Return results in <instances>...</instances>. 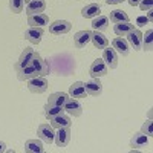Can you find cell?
I'll list each match as a JSON object with an SVG mask.
<instances>
[{
	"instance_id": "ac0fdd59",
	"label": "cell",
	"mask_w": 153,
	"mask_h": 153,
	"mask_svg": "<svg viewBox=\"0 0 153 153\" xmlns=\"http://www.w3.org/2000/svg\"><path fill=\"white\" fill-rule=\"evenodd\" d=\"M51 126L54 127V129H63V127H71L72 126V120L71 117H68V115H58V117H54V118H51Z\"/></svg>"
},
{
	"instance_id": "f1b7e54d",
	"label": "cell",
	"mask_w": 153,
	"mask_h": 153,
	"mask_svg": "<svg viewBox=\"0 0 153 153\" xmlns=\"http://www.w3.org/2000/svg\"><path fill=\"white\" fill-rule=\"evenodd\" d=\"M153 31L152 29H147L146 34H143V40H141V49L146 51V52H149V51H152V46H153Z\"/></svg>"
},
{
	"instance_id": "e575fe53",
	"label": "cell",
	"mask_w": 153,
	"mask_h": 153,
	"mask_svg": "<svg viewBox=\"0 0 153 153\" xmlns=\"http://www.w3.org/2000/svg\"><path fill=\"white\" fill-rule=\"evenodd\" d=\"M8 149H6V144L3 143V141H0V153H3V152H6Z\"/></svg>"
},
{
	"instance_id": "484cf974",
	"label": "cell",
	"mask_w": 153,
	"mask_h": 153,
	"mask_svg": "<svg viewBox=\"0 0 153 153\" xmlns=\"http://www.w3.org/2000/svg\"><path fill=\"white\" fill-rule=\"evenodd\" d=\"M109 28V17L106 16H97L92 22V29L94 31H98V32H103Z\"/></svg>"
},
{
	"instance_id": "7402d4cb",
	"label": "cell",
	"mask_w": 153,
	"mask_h": 153,
	"mask_svg": "<svg viewBox=\"0 0 153 153\" xmlns=\"http://www.w3.org/2000/svg\"><path fill=\"white\" fill-rule=\"evenodd\" d=\"M101 12V6L98 3H89L81 9V16L84 19H95L97 16H100Z\"/></svg>"
},
{
	"instance_id": "ba28073f",
	"label": "cell",
	"mask_w": 153,
	"mask_h": 153,
	"mask_svg": "<svg viewBox=\"0 0 153 153\" xmlns=\"http://www.w3.org/2000/svg\"><path fill=\"white\" fill-rule=\"evenodd\" d=\"M84 89H86V94L92 95V97H100L103 94V84H101L100 78H92L84 83Z\"/></svg>"
},
{
	"instance_id": "4dcf8cb0",
	"label": "cell",
	"mask_w": 153,
	"mask_h": 153,
	"mask_svg": "<svg viewBox=\"0 0 153 153\" xmlns=\"http://www.w3.org/2000/svg\"><path fill=\"white\" fill-rule=\"evenodd\" d=\"M141 132H143L144 135H147L149 138L153 135V121H152L150 118H149V120L143 124V127H141Z\"/></svg>"
},
{
	"instance_id": "4fadbf2b",
	"label": "cell",
	"mask_w": 153,
	"mask_h": 153,
	"mask_svg": "<svg viewBox=\"0 0 153 153\" xmlns=\"http://www.w3.org/2000/svg\"><path fill=\"white\" fill-rule=\"evenodd\" d=\"M91 35H92V31H78L75 35H74V45L75 48H78V49H83L89 42H91Z\"/></svg>"
},
{
	"instance_id": "cb8c5ba5",
	"label": "cell",
	"mask_w": 153,
	"mask_h": 153,
	"mask_svg": "<svg viewBox=\"0 0 153 153\" xmlns=\"http://www.w3.org/2000/svg\"><path fill=\"white\" fill-rule=\"evenodd\" d=\"M69 100V94L66 92H54L49 95L48 103L49 104H54V106H65V103Z\"/></svg>"
},
{
	"instance_id": "83f0119b",
	"label": "cell",
	"mask_w": 153,
	"mask_h": 153,
	"mask_svg": "<svg viewBox=\"0 0 153 153\" xmlns=\"http://www.w3.org/2000/svg\"><path fill=\"white\" fill-rule=\"evenodd\" d=\"M109 20L112 23H121V22H129V16L126 14L124 11L121 9H115L110 12V16H109Z\"/></svg>"
},
{
	"instance_id": "836d02e7",
	"label": "cell",
	"mask_w": 153,
	"mask_h": 153,
	"mask_svg": "<svg viewBox=\"0 0 153 153\" xmlns=\"http://www.w3.org/2000/svg\"><path fill=\"white\" fill-rule=\"evenodd\" d=\"M127 2H129V5H130V6H138L141 0H127Z\"/></svg>"
},
{
	"instance_id": "8fae6325",
	"label": "cell",
	"mask_w": 153,
	"mask_h": 153,
	"mask_svg": "<svg viewBox=\"0 0 153 153\" xmlns=\"http://www.w3.org/2000/svg\"><path fill=\"white\" fill-rule=\"evenodd\" d=\"M43 34H45L43 28H34V26H31L29 29L25 31V38H26L29 43H32V45H38L42 42Z\"/></svg>"
},
{
	"instance_id": "2e32d148",
	"label": "cell",
	"mask_w": 153,
	"mask_h": 153,
	"mask_svg": "<svg viewBox=\"0 0 153 153\" xmlns=\"http://www.w3.org/2000/svg\"><path fill=\"white\" fill-rule=\"evenodd\" d=\"M147 144H149V136L144 135L143 132L135 133L133 138L130 139V147H133V150H141V149L147 147Z\"/></svg>"
},
{
	"instance_id": "7a4b0ae2",
	"label": "cell",
	"mask_w": 153,
	"mask_h": 153,
	"mask_svg": "<svg viewBox=\"0 0 153 153\" xmlns=\"http://www.w3.org/2000/svg\"><path fill=\"white\" fill-rule=\"evenodd\" d=\"M109 72V68L104 63L103 58H97L92 65H91V69H89V74L92 75V78H100V76H104L107 75Z\"/></svg>"
},
{
	"instance_id": "52a82bcc",
	"label": "cell",
	"mask_w": 153,
	"mask_h": 153,
	"mask_svg": "<svg viewBox=\"0 0 153 153\" xmlns=\"http://www.w3.org/2000/svg\"><path fill=\"white\" fill-rule=\"evenodd\" d=\"M63 109H65V112H68L71 117H80V115L83 113V107L80 104V101L76 100V98H71V97L65 103Z\"/></svg>"
},
{
	"instance_id": "1f68e13d",
	"label": "cell",
	"mask_w": 153,
	"mask_h": 153,
	"mask_svg": "<svg viewBox=\"0 0 153 153\" xmlns=\"http://www.w3.org/2000/svg\"><path fill=\"white\" fill-rule=\"evenodd\" d=\"M139 8H141V11H152V8H153V0H141L139 2V5H138Z\"/></svg>"
},
{
	"instance_id": "603a6c76",
	"label": "cell",
	"mask_w": 153,
	"mask_h": 153,
	"mask_svg": "<svg viewBox=\"0 0 153 153\" xmlns=\"http://www.w3.org/2000/svg\"><path fill=\"white\" fill-rule=\"evenodd\" d=\"M25 152L28 153H43L45 152V147H43V143L40 139H28L25 143Z\"/></svg>"
},
{
	"instance_id": "3957f363",
	"label": "cell",
	"mask_w": 153,
	"mask_h": 153,
	"mask_svg": "<svg viewBox=\"0 0 153 153\" xmlns=\"http://www.w3.org/2000/svg\"><path fill=\"white\" fill-rule=\"evenodd\" d=\"M37 135L42 141L51 144L54 143V138H55V132H54V127L49 126V124H40L37 129Z\"/></svg>"
},
{
	"instance_id": "4316f807",
	"label": "cell",
	"mask_w": 153,
	"mask_h": 153,
	"mask_svg": "<svg viewBox=\"0 0 153 153\" xmlns=\"http://www.w3.org/2000/svg\"><path fill=\"white\" fill-rule=\"evenodd\" d=\"M65 113V109H63V106H54V104H46L45 106V117L48 120L54 118V117H58V115H63Z\"/></svg>"
},
{
	"instance_id": "44dd1931",
	"label": "cell",
	"mask_w": 153,
	"mask_h": 153,
	"mask_svg": "<svg viewBox=\"0 0 153 153\" xmlns=\"http://www.w3.org/2000/svg\"><path fill=\"white\" fill-rule=\"evenodd\" d=\"M69 97L71 98H86V89H84V83L81 81H75L71 87H69Z\"/></svg>"
},
{
	"instance_id": "ffe728a7",
	"label": "cell",
	"mask_w": 153,
	"mask_h": 153,
	"mask_svg": "<svg viewBox=\"0 0 153 153\" xmlns=\"http://www.w3.org/2000/svg\"><path fill=\"white\" fill-rule=\"evenodd\" d=\"M91 42L94 43V46L97 49H104L109 46V40L107 37L103 34V32H98V31H92V35H91Z\"/></svg>"
},
{
	"instance_id": "d4e9b609",
	"label": "cell",
	"mask_w": 153,
	"mask_h": 153,
	"mask_svg": "<svg viewBox=\"0 0 153 153\" xmlns=\"http://www.w3.org/2000/svg\"><path fill=\"white\" fill-rule=\"evenodd\" d=\"M132 29H135V26H133L130 22H121V23H115L113 32L117 34L118 37H126Z\"/></svg>"
},
{
	"instance_id": "d6a6232c",
	"label": "cell",
	"mask_w": 153,
	"mask_h": 153,
	"mask_svg": "<svg viewBox=\"0 0 153 153\" xmlns=\"http://www.w3.org/2000/svg\"><path fill=\"white\" fill-rule=\"evenodd\" d=\"M124 0H106L107 5H118V3H123Z\"/></svg>"
},
{
	"instance_id": "7c38bea8",
	"label": "cell",
	"mask_w": 153,
	"mask_h": 153,
	"mask_svg": "<svg viewBox=\"0 0 153 153\" xmlns=\"http://www.w3.org/2000/svg\"><path fill=\"white\" fill-rule=\"evenodd\" d=\"M112 48L117 51V54H120L123 57L129 55V52H130V46H129V43H127V40H124L123 37L113 38L112 40Z\"/></svg>"
},
{
	"instance_id": "6da1fadb",
	"label": "cell",
	"mask_w": 153,
	"mask_h": 153,
	"mask_svg": "<svg viewBox=\"0 0 153 153\" xmlns=\"http://www.w3.org/2000/svg\"><path fill=\"white\" fill-rule=\"evenodd\" d=\"M48 86H49L48 80L45 78V76H42V75L28 80V89L32 94H43V92H46Z\"/></svg>"
},
{
	"instance_id": "f546056e",
	"label": "cell",
	"mask_w": 153,
	"mask_h": 153,
	"mask_svg": "<svg viewBox=\"0 0 153 153\" xmlns=\"http://www.w3.org/2000/svg\"><path fill=\"white\" fill-rule=\"evenodd\" d=\"M23 6H25L23 0H9V8L14 14H20L23 11Z\"/></svg>"
},
{
	"instance_id": "277c9868",
	"label": "cell",
	"mask_w": 153,
	"mask_h": 153,
	"mask_svg": "<svg viewBox=\"0 0 153 153\" xmlns=\"http://www.w3.org/2000/svg\"><path fill=\"white\" fill-rule=\"evenodd\" d=\"M72 28L71 22L68 20H57L54 23L49 25V32L54 34V35H61V34H68Z\"/></svg>"
},
{
	"instance_id": "5b68a950",
	"label": "cell",
	"mask_w": 153,
	"mask_h": 153,
	"mask_svg": "<svg viewBox=\"0 0 153 153\" xmlns=\"http://www.w3.org/2000/svg\"><path fill=\"white\" fill-rule=\"evenodd\" d=\"M31 65L35 68V71L38 72V75H42V76H46V75L49 74V71H51L49 63H48L46 60H43L42 55L37 54V52L34 54V58H32V61H31Z\"/></svg>"
},
{
	"instance_id": "30bf717a",
	"label": "cell",
	"mask_w": 153,
	"mask_h": 153,
	"mask_svg": "<svg viewBox=\"0 0 153 153\" xmlns=\"http://www.w3.org/2000/svg\"><path fill=\"white\" fill-rule=\"evenodd\" d=\"M34 54H35V51L32 48H25L22 55H20V58H19V61L16 63V71L17 69H22L25 66H29L32 58H34Z\"/></svg>"
},
{
	"instance_id": "d6986e66",
	"label": "cell",
	"mask_w": 153,
	"mask_h": 153,
	"mask_svg": "<svg viewBox=\"0 0 153 153\" xmlns=\"http://www.w3.org/2000/svg\"><path fill=\"white\" fill-rule=\"evenodd\" d=\"M45 9H46V0H32L26 6V14L28 16L40 14V12H45Z\"/></svg>"
},
{
	"instance_id": "9a60e30c",
	"label": "cell",
	"mask_w": 153,
	"mask_h": 153,
	"mask_svg": "<svg viewBox=\"0 0 153 153\" xmlns=\"http://www.w3.org/2000/svg\"><path fill=\"white\" fill-rule=\"evenodd\" d=\"M141 40H143V32L139 29H132L127 34V43H129V46H132L135 51L141 49Z\"/></svg>"
},
{
	"instance_id": "9c48e42d",
	"label": "cell",
	"mask_w": 153,
	"mask_h": 153,
	"mask_svg": "<svg viewBox=\"0 0 153 153\" xmlns=\"http://www.w3.org/2000/svg\"><path fill=\"white\" fill-rule=\"evenodd\" d=\"M54 141L57 144V147H66L71 141V127H63L58 129V132L55 133Z\"/></svg>"
},
{
	"instance_id": "e0dca14e",
	"label": "cell",
	"mask_w": 153,
	"mask_h": 153,
	"mask_svg": "<svg viewBox=\"0 0 153 153\" xmlns=\"http://www.w3.org/2000/svg\"><path fill=\"white\" fill-rule=\"evenodd\" d=\"M35 76H38V72L35 71V68L32 65L25 66L22 69H17V78L22 80V81H28L31 78H35Z\"/></svg>"
},
{
	"instance_id": "8d00e7d4",
	"label": "cell",
	"mask_w": 153,
	"mask_h": 153,
	"mask_svg": "<svg viewBox=\"0 0 153 153\" xmlns=\"http://www.w3.org/2000/svg\"><path fill=\"white\" fill-rule=\"evenodd\" d=\"M147 19L149 22H152V11H147Z\"/></svg>"
},
{
	"instance_id": "74e56055",
	"label": "cell",
	"mask_w": 153,
	"mask_h": 153,
	"mask_svg": "<svg viewBox=\"0 0 153 153\" xmlns=\"http://www.w3.org/2000/svg\"><path fill=\"white\" fill-rule=\"evenodd\" d=\"M23 2H25V3H29V2H32V0H23Z\"/></svg>"
},
{
	"instance_id": "5bb4252c",
	"label": "cell",
	"mask_w": 153,
	"mask_h": 153,
	"mask_svg": "<svg viewBox=\"0 0 153 153\" xmlns=\"http://www.w3.org/2000/svg\"><path fill=\"white\" fill-rule=\"evenodd\" d=\"M49 23V17L45 14V12H40V14H32L28 16V25L34 28H43Z\"/></svg>"
},
{
	"instance_id": "d590c367",
	"label": "cell",
	"mask_w": 153,
	"mask_h": 153,
	"mask_svg": "<svg viewBox=\"0 0 153 153\" xmlns=\"http://www.w3.org/2000/svg\"><path fill=\"white\" fill-rule=\"evenodd\" d=\"M147 22H149V19H138V23L139 25H146Z\"/></svg>"
},
{
	"instance_id": "8992f818",
	"label": "cell",
	"mask_w": 153,
	"mask_h": 153,
	"mask_svg": "<svg viewBox=\"0 0 153 153\" xmlns=\"http://www.w3.org/2000/svg\"><path fill=\"white\" fill-rule=\"evenodd\" d=\"M104 60V63L107 65L109 69H115L118 66V54H117V51H115L113 48H104L103 49V57H101Z\"/></svg>"
}]
</instances>
